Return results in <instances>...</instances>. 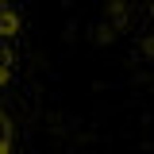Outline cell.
<instances>
[{
  "label": "cell",
  "instance_id": "cell-1",
  "mask_svg": "<svg viewBox=\"0 0 154 154\" xmlns=\"http://www.w3.org/2000/svg\"><path fill=\"white\" fill-rule=\"evenodd\" d=\"M19 73H23V16L0 4V154H23Z\"/></svg>",
  "mask_w": 154,
  "mask_h": 154
}]
</instances>
